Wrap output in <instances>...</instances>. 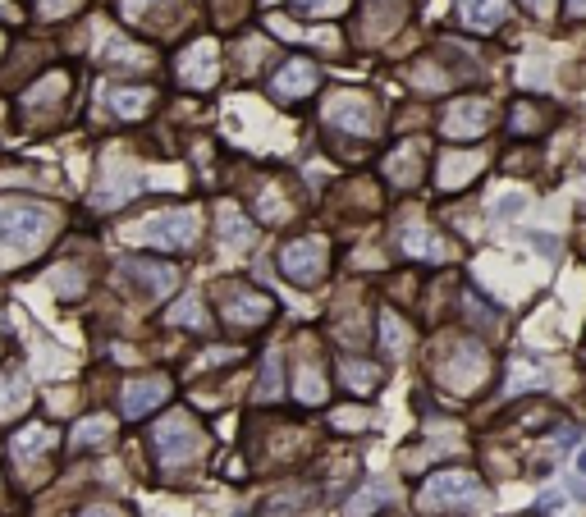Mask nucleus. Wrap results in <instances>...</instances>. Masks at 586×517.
Wrapping results in <instances>:
<instances>
[{"mask_svg":"<svg viewBox=\"0 0 586 517\" xmlns=\"http://www.w3.org/2000/svg\"><path fill=\"white\" fill-rule=\"evenodd\" d=\"M51 229H55V211H46V206H37V202L0 206V248L5 252L28 257V252H37L51 238Z\"/></svg>","mask_w":586,"mask_h":517,"instance_id":"nucleus-1","label":"nucleus"},{"mask_svg":"<svg viewBox=\"0 0 586 517\" xmlns=\"http://www.w3.org/2000/svg\"><path fill=\"white\" fill-rule=\"evenodd\" d=\"M197 229H202V216H197L193 206H179V211H156V216H147L129 238L133 243H147V248L179 252V248H193Z\"/></svg>","mask_w":586,"mask_h":517,"instance_id":"nucleus-2","label":"nucleus"},{"mask_svg":"<svg viewBox=\"0 0 586 517\" xmlns=\"http://www.w3.org/2000/svg\"><path fill=\"white\" fill-rule=\"evenodd\" d=\"M417 504H422L426 513H445V508H477V504H486V490H481V481L472 472L449 467V472H435L431 481L422 485Z\"/></svg>","mask_w":586,"mask_h":517,"instance_id":"nucleus-3","label":"nucleus"},{"mask_svg":"<svg viewBox=\"0 0 586 517\" xmlns=\"http://www.w3.org/2000/svg\"><path fill=\"white\" fill-rule=\"evenodd\" d=\"M156 453H161L165 467H188L202 453V431L193 426V417L184 412H170V417L156 426Z\"/></svg>","mask_w":586,"mask_h":517,"instance_id":"nucleus-4","label":"nucleus"},{"mask_svg":"<svg viewBox=\"0 0 586 517\" xmlns=\"http://www.w3.org/2000/svg\"><path fill=\"white\" fill-rule=\"evenodd\" d=\"M280 270L293 284H316L326 275V243L321 238H293L280 252Z\"/></svg>","mask_w":586,"mask_h":517,"instance_id":"nucleus-5","label":"nucleus"},{"mask_svg":"<svg viewBox=\"0 0 586 517\" xmlns=\"http://www.w3.org/2000/svg\"><path fill=\"white\" fill-rule=\"evenodd\" d=\"M445 385L449 389H458V394H472V389L486 380V348L481 344H458L454 353H449V362H445Z\"/></svg>","mask_w":586,"mask_h":517,"instance_id":"nucleus-6","label":"nucleus"},{"mask_svg":"<svg viewBox=\"0 0 586 517\" xmlns=\"http://www.w3.org/2000/svg\"><path fill=\"white\" fill-rule=\"evenodd\" d=\"M486 129H490V106H486V101L463 97V101H454V106L445 110V133H449V138L472 142V138H481Z\"/></svg>","mask_w":586,"mask_h":517,"instance_id":"nucleus-7","label":"nucleus"},{"mask_svg":"<svg viewBox=\"0 0 586 517\" xmlns=\"http://www.w3.org/2000/svg\"><path fill=\"white\" fill-rule=\"evenodd\" d=\"M321 83V74H316V65L312 60H303V55H293V60H284L280 69H275V78H271V92L280 101H298V97H307L312 87Z\"/></svg>","mask_w":586,"mask_h":517,"instance_id":"nucleus-8","label":"nucleus"},{"mask_svg":"<svg viewBox=\"0 0 586 517\" xmlns=\"http://www.w3.org/2000/svg\"><path fill=\"white\" fill-rule=\"evenodd\" d=\"M326 119L339 124V129H353V133H371L376 129V106L358 92H339L335 101L326 106Z\"/></svg>","mask_w":586,"mask_h":517,"instance_id":"nucleus-9","label":"nucleus"},{"mask_svg":"<svg viewBox=\"0 0 586 517\" xmlns=\"http://www.w3.org/2000/svg\"><path fill=\"white\" fill-rule=\"evenodd\" d=\"M120 275L129 284H138L147 298H161V293H170L174 289V270L165 266V261H142V257H129L120 266Z\"/></svg>","mask_w":586,"mask_h":517,"instance_id":"nucleus-10","label":"nucleus"},{"mask_svg":"<svg viewBox=\"0 0 586 517\" xmlns=\"http://www.w3.org/2000/svg\"><path fill=\"white\" fill-rule=\"evenodd\" d=\"M165 394H170V380H165V376H138V380H129V385H124V417H129V421L147 417L156 403H165Z\"/></svg>","mask_w":586,"mask_h":517,"instance_id":"nucleus-11","label":"nucleus"},{"mask_svg":"<svg viewBox=\"0 0 586 517\" xmlns=\"http://www.w3.org/2000/svg\"><path fill=\"white\" fill-rule=\"evenodd\" d=\"M174 74H179V83H184V87H211V83H216V46H211V42L188 46V51L179 55Z\"/></svg>","mask_w":586,"mask_h":517,"instance_id":"nucleus-12","label":"nucleus"},{"mask_svg":"<svg viewBox=\"0 0 586 517\" xmlns=\"http://www.w3.org/2000/svg\"><path fill=\"white\" fill-rule=\"evenodd\" d=\"M271 312H275V302L266 298V293H252V289H243V284L225 293V316L234 325H261Z\"/></svg>","mask_w":586,"mask_h":517,"instance_id":"nucleus-13","label":"nucleus"},{"mask_svg":"<svg viewBox=\"0 0 586 517\" xmlns=\"http://www.w3.org/2000/svg\"><path fill=\"white\" fill-rule=\"evenodd\" d=\"M422 165H426V142H403L390 161H385V179L399 188H413L422 179Z\"/></svg>","mask_w":586,"mask_h":517,"instance_id":"nucleus-14","label":"nucleus"},{"mask_svg":"<svg viewBox=\"0 0 586 517\" xmlns=\"http://www.w3.org/2000/svg\"><path fill=\"white\" fill-rule=\"evenodd\" d=\"M509 14V0H458V19L472 28V33H495Z\"/></svg>","mask_w":586,"mask_h":517,"instance_id":"nucleus-15","label":"nucleus"},{"mask_svg":"<svg viewBox=\"0 0 586 517\" xmlns=\"http://www.w3.org/2000/svg\"><path fill=\"white\" fill-rule=\"evenodd\" d=\"M106 170L115 174V179H110L106 188H97V206H101V211H110V206L129 202V197L138 193V174H133V170H124V165H115V161H110Z\"/></svg>","mask_w":586,"mask_h":517,"instance_id":"nucleus-16","label":"nucleus"},{"mask_svg":"<svg viewBox=\"0 0 586 517\" xmlns=\"http://www.w3.org/2000/svg\"><path fill=\"white\" fill-rule=\"evenodd\" d=\"M28 408V380L23 371H0V421L19 417Z\"/></svg>","mask_w":586,"mask_h":517,"instance_id":"nucleus-17","label":"nucleus"},{"mask_svg":"<svg viewBox=\"0 0 586 517\" xmlns=\"http://www.w3.org/2000/svg\"><path fill=\"white\" fill-rule=\"evenodd\" d=\"M403 252L408 257H422V261H445L449 257V243L445 238H435L431 229H403Z\"/></svg>","mask_w":586,"mask_h":517,"instance_id":"nucleus-18","label":"nucleus"},{"mask_svg":"<svg viewBox=\"0 0 586 517\" xmlns=\"http://www.w3.org/2000/svg\"><path fill=\"white\" fill-rule=\"evenodd\" d=\"M106 101L120 119H138V115H147V106H152V87H110Z\"/></svg>","mask_w":586,"mask_h":517,"instance_id":"nucleus-19","label":"nucleus"},{"mask_svg":"<svg viewBox=\"0 0 586 517\" xmlns=\"http://www.w3.org/2000/svg\"><path fill=\"white\" fill-rule=\"evenodd\" d=\"M46 449H55V431H46V426H28V431L14 440V458H19V463H33Z\"/></svg>","mask_w":586,"mask_h":517,"instance_id":"nucleus-20","label":"nucleus"},{"mask_svg":"<svg viewBox=\"0 0 586 517\" xmlns=\"http://www.w3.org/2000/svg\"><path fill=\"white\" fill-rule=\"evenodd\" d=\"M380 344H385V353H390V357H403V353H408V344H413L408 325H403L394 312H380Z\"/></svg>","mask_w":586,"mask_h":517,"instance_id":"nucleus-21","label":"nucleus"},{"mask_svg":"<svg viewBox=\"0 0 586 517\" xmlns=\"http://www.w3.org/2000/svg\"><path fill=\"white\" fill-rule=\"evenodd\" d=\"M545 385V367L541 362H527V357H518L509 367V380H504V394H522V389H536Z\"/></svg>","mask_w":586,"mask_h":517,"instance_id":"nucleus-22","label":"nucleus"},{"mask_svg":"<svg viewBox=\"0 0 586 517\" xmlns=\"http://www.w3.org/2000/svg\"><path fill=\"white\" fill-rule=\"evenodd\" d=\"M220 243H225V248H248V243H252V225L239 216V211H234V206H225V211H220Z\"/></svg>","mask_w":586,"mask_h":517,"instance_id":"nucleus-23","label":"nucleus"},{"mask_svg":"<svg viewBox=\"0 0 586 517\" xmlns=\"http://www.w3.org/2000/svg\"><path fill=\"white\" fill-rule=\"evenodd\" d=\"M477 170H481V156H445V165H440V184L458 188V184H467Z\"/></svg>","mask_w":586,"mask_h":517,"instance_id":"nucleus-24","label":"nucleus"},{"mask_svg":"<svg viewBox=\"0 0 586 517\" xmlns=\"http://www.w3.org/2000/svg\"><path fill=\"white\" fill-rule=\"evenodd\" d=\"M165 321L170 325H193V330H207V307H202V298H179L165 312Z\"/></svg>","mask_w":586,"mask_h":517,"instance_id":"nucleus-25","label":"nucleus"},{"mask_svg":"<svg viewBox=\"0 0 586 517\" xmlns=\"http://www.w3.org/2000/svg\"><path fill=\"white\" fill-rule=\"evenodd\" d=\"M110 440V417H87V421H78V431H74V449L83 453V449H97V444H106Z\"/></svg>","mask_w":586,"mask_h":517,"instance_id":"nucleus-26","label":"nucleus"},{"mask_svg":"<svg viewBox=\"0 0 586 517\" xmlns=\"http://www.w3.org/2000/svg\"><path fill=\"white\" fill-rule=\"evenodd\" d=\"M394 499V485H385V481H376V485H367L353 504H348V517H371V508H380V504H390Z\"/></svg>","mask_w":586,"mask_h":517,"instance_id":"nucleus-27","label":"nucleus"},{"mask_svg":"<svg viewBox=\"0 0 586 517\" xmlns=\"http://www.w3.org/2000/svg\"><path fill=\"white\" fill-rule=\"evenodd\" d=\"M298 399L326 403V380H321V367H316V362H303V367H298Z\"/></svg>","mask_w":586,"mask_h":517,"instance_id":"nucleus-28","label":"nucleus"},{"mask_svg":"<svg viewBox=\"0 0 586 517\" xmlns=\"http://www.w3.org/2000/svg\"><path fill=\"white\" fill-rule=\"evenodd\" d=\"M344 385L353 394H371L380 385V367H371V362H344Z\"/></svg>","mask_w":586,"mask_h":517,"instance_id":"nucleus-29","label":"nucleus"},{"mask_svg":"<svg viewBox=\"0 0 586 517\" xmlns=\"http://www.w3.org/2000/svg\"><path fill=\"white\" fill-rule=\"evenodd\" d=\"M280 389H284V380H280V353H271V357H266V367H261L257 399H261V403H271V399H280Z\"/></svg>","mask_w":586,"mask_h":517,"instance_id":"nucleus-30","label":"nucleus"},{"mask_svg":"<svg viewBox=\"0 0 586 517\" xmlns=\"http://www.w3.org/2000/svg\"><path fill=\"white\" fill-rule=\"evenodd\" d=\"M51 97H55V101L65 97V78H42L33 92H23V110H37L42 101H51Z\"/></svg>","mask_w":586,"mask_h":517,"instance_id":"nucleus-31","label":"nucleus"},{"mask_svg":"<svg viewBox=\"0 0 586 517\" xmlns=\"http://www.w3.org/2000/svg\"><path fill=\"white\" fill-rule=\"evenodd\" d=\"M51 289L60 293V298H78V293H83V270H78V266H60L51 275Z\"/></svg>","mask_w":586,"mask_h":517,"instance_id":"nucleus-32","label":"nucleus"},{"mask_svg":"<svg viewBox=\"0 0 586 517\" xmlns=\"http://www.w3.org/2000/svg\"><path fill=\"white\" fill-rule=\"evenodd\" d=\"M303 14H321V10H330V5H339V0H293Z\"/></svg>","mask_w":586,"mask_h":517,"instance_id":"nucleus-33","label":"nucleus"},{"mask_svg":"<svg viewBox=\"0 0 586 517\" xmlns=\"http://www.w3.org/2000/svg\"><path fill=\"white\" fill-rule=\"evenodd\" d=\"M522 5H527L532 14H550L554 10V0H522Z\"/></svg>","mask_w":586,"mask_h":517,"instance_id":"nucleus-34","label":"nucleus"},{"mask_svg":"<svg viewBox=\"0 0 586 517\" xmlns=\"http://www.w3.org/2000/svg\"><path fill=\"white\" fill-rule=\"evenodd\" d=\"M568 14H573V19H586V0H568Z\"/></svg>","mask_w":586,"mask_h":517,"instance_id":"nucleus-35","label":"nucleus"},{"mask_svg":"<svg viewBox=\"0 0 586 517\" xmlns=\"http://www.w3.org/2000/svg\"><path fill=\"white\" fill-rule=\"evenodd\" d=\"M0 19H19V10H14L10 0H0Z\"/></svg>","mask_w":586,"mask_h":517,"instance_id":"nucleus-36","label":"nucleus"},{"mask_svg":"<svg viewBox=\"0 0 586 517\" xmlns=\"http://www.w3.org/2000/svg\"><path fill=\"white\" fill-rule=\"evenodd\" d=\"M83 517H120V513H115V508H87Z\"/></svg>","mask_w":586,"mask_h":517,"instance_id":"nucleus-37","label":"nucleus"},{"mask_svg":"<svg viewBox=\"0 0 586 517\" xmlns=\"http://www.w3.org/2000/svg\"><path fill=\"white\" fill-rule=\"evenodd\" d=\"M42 10H69V0H42Z\"/></svg>","mask_w":586,"mask_h":517,"instance_id":"nucleus-38","label":"nucleus"},{"mask_svg":"<svg viewBox=\"0 0 586 517\" xmlns=\"http://www.w3.org/2000/svg\"><path fill=\"white\" fill-rule=\"evenodd\" d=\"M577 472H582V476H586V449H582V453H577Z\"/></svg>","mask_w":586,"mask_h":517,"instance_id":"nucleus-39","label":"nucleus"}]
</instances>
